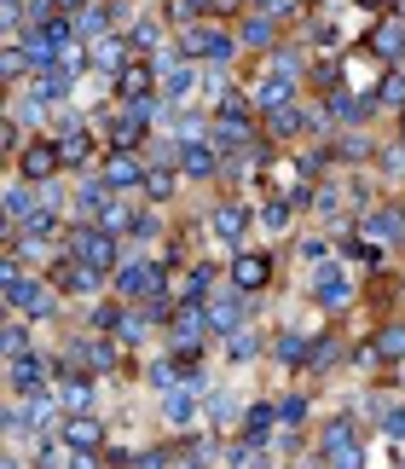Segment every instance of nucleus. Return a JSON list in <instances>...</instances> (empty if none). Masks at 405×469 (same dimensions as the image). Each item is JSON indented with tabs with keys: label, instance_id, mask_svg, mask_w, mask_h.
<instances>
[{
	"label": "nucleus",
	"instance_id": "a211bd4d",
	"mask_svg": "<svg viewBox=\"0 0 405 469\" xmlns=\"http://www.w3.org/2000/svg\"><path fill=\"white\" fill-rule=\"evenodd\" d=\"M365 238L383 250V243H400L405 238V209H371L365 215Z\"/></svg>",
	"mask_w": 405,
	"mask_h": 469
},
{
	"label": "nucleus",
	"instance_id": "4be33fe9",
	"mask_svg": "<svg viewBox=\"0 0 405 469\" xmlns=\"http://www.w3.org/2000/svg\"><path fill=\"white\" fill-rule=\"evenodd\" d=\"M208 226H215V238L238 243L243 232H249V209H243V203H220V209H215V220H208Z\"/></svg>",
	"mask_w": 405,
	"mask_h": 469
},
{
	"label": "nucleus",
	"instance_id": "a18cd8bd",
	"mask_svg": "<svg viewBox=\"0 0 405 469\" xmlns=\"http://www.w3.org/2000/svg\"><path fill=\"white\" fill-rule=\"evenodd\" d=\"M353 6H365V12H376V6H383V0H353Z\"/></svg>",
	"mask_w": 405,
	"mask_h": 469
},
{
	"label": "nucleus",
	"instance_id": "4468645a",
	"mask_svg": "<svg viewBox=\"0 0 405 469\" xmlns=\"http://www.w3.org/2000/svg\"><path fill=\"white\" fill-rule=\"evenodd\" d=\"M174 168H180V175H191V180H208L220 168V151L208 140H191V145H180V151H174Z\"/></svg>",
	"mask_w": 405,
	"mask_h": 469
},
{
	"label": "nucleus",
	"instance_id": "f03ea898",
	"mask_svg": "<svg viewBox=\"0 0 405 469\" xmlns=\"http://www.w3.org/2000/svg\"><path fill=\"white\" fill-rule=\"evenodd\" d=\"M6 307H18V313H30V319H53V313H58L53 278H23V273H18V255H12V250H6Z\"/></svg>",
	"mask_w": 405,
	"mask_h": 469
},
{
	"label": "nucleus",
	"instance_id": "f3484780",
	"mask_svg": "<svg viewBox=\"0 0 405 469\" xmlns=\"http://www.w3.org/2000/svg\"><path fill=\"white\" fill-rule=\"evenodd\" d=\"M93 400H99V394H93V382H81L76 371L58 377V405H64V417H93Z\"/></svg>",
	"mask_w": 405,
	"mask_h": 469
},
{
	"label": "nucleus",
	"instance_id": "c85d7f7f",
	"mask_svg": "<svg viewBox=\"0 0 405 469\" xmlns=\"http://www.w3.org/2000/svg\"><path fill=\"white\" fill-rule=\"evenodd\" d=\"M371 360H388V365H400V360H405V325H388V330H376V342H371Z\"/></svg>",
	"mask_w": 405,
	"mask_h": 469
},
{
	"label": "nucleus",
	"instance_id": "e433bc0d",
	"mask_svg": "<svg viewBox=\"0 0 405 469\" xmlns=\"http://www.w3.org/2000/svg\"><path fill=\"white\" fill-rule=\"evenodd\" d=\"M156 232H163V220H156L151 209H139V215H133V232H128V238H156Z\"/></svg>",
	"mask_w": 405,
	"mask_h": 469
},
{
	"label": "nucleus",
	"instance_id": "de8ad7c7",
	"mask_svg": "<svg viewBox=\"0 0 405 469\" xmlns=\"http://www.w3.org/2000/svg\"><path fill=\"white\" fill-rule=\"evenodd\" d=\"M400 140H405V116H400Z\"/></svg>",
	"mask_w": 405,
	"mask_h": 469
},
{
	"label": "nucleus",
	"instance_id": "412c9836",
	"mask_svg": "<svg viewBox=\"0 0 405 469\" xmlns=\"http://www.w3.org/2000/svg\"><path fill=\"white\" fill-rule=\"evenodd\" d=\"M371 47L388 58V64H400V58H405V18H388V23H376V30H371Z\"/></svg>",
	"mask_w": 405,
	"mask_h": 469
},
{
	"label": "nucleus",
	"instance_id": "2eb2a0df",
	"mask_svg": "<svg viewBox=\"0 0 405 469\" xmlns=\"http://www.w3.org/2000/svg\"><path fill=\"white\" fill-rule=\"evenodd\" d=\"M266 278H273V255H232V290L255 295Z\"/></svg>",
	"mask_w": 405,
	"mask_h": 469
},
{
	"label": "nucleus",
	"instance_id": "72a5a7b5",
	"mask_svg": "<svg viewBox=\"0 0 405 469\" xmlns=\"http://www.w3.org/2000/svg\"><path fill=\"white\" fill-rule=\"evenodd\" d=\"M266 70L284 76V81H301V47H273V53H266Z\"/></svg>",
	"mask_w": 405,
	"mask_h": 469
},
{
	"label": "nucleus",
	"instance_id": "20e7f679",
	"mask_svg": "<svg viewBox=\"0 0 405 469\" xmlns=\"http://www.w3.org/2000/svg\"><path fill=\"white\" fill-rule=\"evenodd\" d=\"M70 255L88 261V267H99V273H116V267H122V243L110 238L105 226H76V232H70Z\"/></svg>",
	"mask_w": 405,
	"mask_h": 469
},
{
	"label": "nucleus",
	"instance_id": "c03bdc74",
	"mask_svg": "<svg viewBox=\"0 0 405 469\" xmlns=\"http://www.w3.org/2000/svg\"><path fill=\"white\" fill-rule=\"evenodd\" d=\"M6 469H23V458H18V452H6Z\"/></svg>",
	"mask_w": 405,
	"mask_h": 469
},
{
	"label": "nucleus",
	"instance_id": "39448f33",
	"mask_svg": "<svg viewBox=\"0 0 405 469\" xmlns=\"http://www.w3.org/2000/svg\"><path fill=\"white\" fill-rule=\"evenodd\" d=\"M203 330H208V307L186 302V307H180L174 319H168V354H174V360L186 354V360H191V354L203 348Z\"/></svg>",
	"mask_w": 405,
	"mask_h": 469
},
{
	"label": "nucleus",
	"instance_id": "aec40b11",
	"mask_svg": "<svg viewBox=\"0 0 405 469\" xmlns=\"http://www.w3.org/2000/svg\"><path fill=\"white\" fill-rule=\"evenodd\" d=\"M238 41L243 47H278V18L273 12H249V18L238 23Z\"/></svg>",
	"mask_w": 405,
	"mask_h": 469
},
{
	"label": "nucleus",
	"instance_id": "49530a36",
	"mask_svg": "<svg viewBox=\"0 0 405 469\" xmlns=\"http://www.w3.org/2000/svg\"><path fill=\"white\" fill-rule=\"evenodd\" d=\"M110 6H133V0H110Z\"/></svg>",
	"mask_w": 405,
	"mask_h": 469
},
{
	"label": "nucleus",
	"instance_id": "1a4fd4ad",
	"mask_svg": "<svg viewBox=\"0 0 405 469\" xmlns=\"http://www.w3.org/2000/svg\"><path fill=\"white\" fill-rule=\"evenodd\" d=\"M99 175L110 180V192L116 197H133V192H145V163L133 151H105V168Z\"/></svg>",
	"mask_w": 405,
	"mask_h": 469
},
{
	"label": "nucleus",
	"instance_id": "c9c22d12",
	"mask_svg": "<svg viewBox=\"0 0 405 469\" xmlns=\"http://www.w3.org/2000/svg\"><path fill=\"white\" fill-rule=\"evenodd\" d=\"M18 354H35V342H30V319H12V325H6V360H18Z\"/></svg>",
	"mask_w": 405,
	"mask_h": 469
},
{
	"label": "nucleus",
	"instance_id": "9b49d317",
	"mask_svg": "<svg viewBox=\"0 0 405 469\" xmlns=\"http://www.w3.org/2000/svg\"><path fill=\"white\" fill-rule=\"evenodd\" d=\"M99 267H88V261H76V255H64V261L53 267V290H64V295H93L99 290Z\"/></svg>",
	"mask_w": 405,
	"mask_h": 469
},
{
	"label": "nucleus",
	"instance_id": "7c9ffc66",
	"mask_svg": "<svg viewBox=\"0 0 405 469\" xmlns=\"http://www.w3.org/2000/svg\"><path fill=\"white\" fill-rule=\"evenodd\" d=\"M330 116H336V122H365V116H371V98H359V93H330Z\"/></svg>",
	"mask_w": 405,
	"mask_h": 469
},
{
	"label": "nucleus",
	"instance_id": "ddd939ff",
	"mask_svg": "<svg viewBox=\"0 0 405 469\" xmlns=\"http://www.w3.org/2000/svg\"><path fill=\"white\" fill-rule=\"evenodd\" d=\"M255 110L261 116H273V110H284V105H296V81H284V76H273V70H261V81H255Z\"/></svg>",
	"mask_w": 405,
	"mask_h": 469
},
{
	"label": "nucleus",
	"instance_id": "7ed1b4c3",
	"mask_svg": "<svg viewBox=\"0 0 405 469\" xmlns=\"http://www.w3.org/2000/svg\"><path fill=\"white\" fill-rule=\"evenodd\" d=\"M318 464L325 469H365V452L353 440V417H330L318 429Z\"/></svg>",
	"mask_w": 405,
	"mask_h": 469
},
{
	"label": "nucleus",
	"instance_id": "393cba45",
	"mask_svg": "<svg viewBox=\"0 0 405 469\" xmlns=\"http://www.w3.org/2000/svg\"><path fill=\"white\" fill-rule=\"evenodd\" d=\"M145 325H151V313H145V307H128V313L116 319V330H110V337H116L122 348H139V342H145Z\"/></svg>",
	"mask_w": 405,
	"mask_h": 469
},
{
	"label": "nucleus",
	"instance_id": "6e6552de",
	"mask_svg": "<svg viewBox=\"0 0 405 469\" xmlns=\"http://www.w3.org/2000/svg\"><path fill=\"white\" fill-rule=\"evenodd\" d=\"M6 371H12V394H41L58 382L46 354H18V360H6Z\"/></svg>",
	"mask_w": 405,
	"mask_h": 469
},
{
	"label": "nucleus",
	"instance_id": "c756f323",
	"mask_svg": "<svg viewBox=\"0 0 405 469\" xmlns=\"http://www.w3.org/2000/svg\"><path fill=\"white\" fill-rule=\"evenodd\" d=\"M301 128H307V110H296V105H284V110L266 116V133H273V140H296Z\"/></svg>",
	"mask_w": 405,
	"mask_h": 469
},
{
	"label": "nucleus",
	"instance_id": "79ce46f5",
	"mask_svg": "<svg viewBox=\"0 0 405 469\" xmlns=\"http://www.w3.org/2000/svg\"><path fill=\"white\" fill-rule=\"evenodd\" d=\"M383 163H388V175H405V140L388 145V151H383Z\"/></svg>",
	"mask_w": 405,
	"mask_h": 469
},
{
	"label": "nucleus",
	"instance_id": "0eeeda50",
	"mask_svg": "<svg viewBox=\"0 0 405 469\" xmlns=\"http://www.w3.org/2000/svg\"><path fill=\"white\" fill-rule=\"evenodd\" d=\"M156 290H163V267H151V261H122L116 267V295L122 302H151Z\"/></svg>",
	"mask_w": 405,
	"mask_h": 469
},
{
	"label": "nucleus",
	"instance_id": "37998d69",
	"mask_svg": "<svg viewBox=\"0 0 405 469\" xmlns=\"http://www.w3.org/2000/svg\"><path fill=\"white\" fill-rule=\"evenodd\" d=\"M70 469H99V458L93 452H70Z\"/></svg>",
	"mask_w": 405,
	"mask_h": 469
},
{
	"label": "nucleus",
	"instance_id": "6ab92c4d",
	"mask_svg": "<svg viewBox=\"0 0 405 469\" xmlns=\"http://www.w3.org/2000/svg\"><path fill=\"white\" fill-rule=\"evenodd\" d=\"M156 88H163V81H156V70H151V64H128V70L116 76L122 105H133V98H156Z\"/></svg>",
	"mask_w": 405,
	"mask_h": 469
},
{
	"label": "nucleus",
	"instance_id": "5701e85b",
	"mask_svg": "<svg viewBox=\"0 0 405 469\" xmlns=\"http://www.w3.org/2000/svg\"><path fill=\"white\" fill-rule=\"evenodd\" d=\"M70 360H76V365H93V371H110V365H116V348H110L105 337H81L76 348H70Z\"/></svg>",
	"mask_w": 405,
	"mask_h": 469
},
{
	"label": "nucleus",
	"instance_id": "423d86ee",
	"mask_svg": "<svg viewBox=\"0 0 405 469\" xmlns=\"http://www.w3.org/2000/svg\"><path fill=\"white\" fill-rule=\"evenodd\" d=\"M307 295H313L318 307H348V302H353V273H348V267H336V261H318Z\"/></svg>",
	"mask_w": 405,
	"mask_h": 469
},
{
	"label": "nucleus",
	"instance_id": "dca6fc26",
	"mask_svg": "<svg viewBox=\"0 0 405 469\" xmlns=\"http://www.w3.org/2000/svg\"><path fill=\"white\" fill-rule=\"evenodd\" d=\"M58 440H64L70 452H99L105 423H99V417H64V423H58Z\"/></svg>",
	"mask_w": 405,
	"mask_h": 469
},
{
	"label": "nucleus",
	"instance_id": "a878e982",
	"mask_svg": "<svg viewBox=\"0 0 405 469\" xmlns=\"http://www.w3.org/2000/svg\"><path fill=\"white\" fill-rule=\"evenodd\" d=\"M93 151H99V145H93V133H64V140H58V157H64V168H88Z\"/></svg>",
	"mask_w": 405,
	"mask_h": 469
},
{
	"label": "nucleus",
	"instance_id": "ea45409f",
	"mask_svg": "<svg viewBox=\"0 0 405 469\" xmlns=\"http://www.w3.org/2000/svg\"><path fill=\"white\" fill-rule=\"evenodd\" d=\"M383 435H388V440H405V405H394V412H383Z\"/></svg>",
	"mask_w": 405,
	"mask_h": 469
},
{
	"label": "nucleus",
	"instance_id": "a19ab883",
	"mask_svg": "<svg viewBox=\"0 0 405 469\" xmlns=\"http://www.w3.org/2000/svg\"><path fill=\"white\" fill-rule=\"evenodd\" d=\"M301 261H330V238H301Z\"/></svg>",
	"mask_w": 405,
	"mask_h": 469
},
{
	"label": "nucleus",
	"instance_id": "b1692460",
	"mask_svg": "<svg viewBox=\"0 0 405 469\" xmlns=\"http://www.w3.org/2000/svg\"><path fill=\"white\" fill-rule=\"evenodd\" d=\"M290 209H296L290 197H273V203H261V215H255V226H261L266 238H284V232H290Z\"/></svg>",
	"mask_w": 405,
	"mask_h": 469
},
{
	"label": "nucleus",
	"instance_id": "473e14b6",
	"mask_svg": "<svg viewBox=\"0 0 405 469\" xmlns=\"http://www.w3.org/2000/svg\"><path fill=\"white\" fill-rule=\"evenodd\" d=\"M376 105H383V110H400V116H405V70H388V76L376 81Z\"/></svg>",
	"mask_w": 405,
	"mask_h": 469
},
{
	"label": "nucleus",
	"instance_id": "f257e3e1",
	"mask_svg": "<svg viewBox=\"0 0 405 469\" xmlns=\"http://www.w3.org/2000/svg\"><path fill=\"white\" fill-rule=\"evenodd\" d=\"M238 30H226L220 18H198V23H186V30L174 35V53L180 58H191V64H220L226 70L232 58H238Z\"/></svg>",
	"mask_w": 405,
	"mask_h": 469
},
{
	"label": "nucleus",
	"instance_id": "f8f14e48",
	"mask_svg": "<svg viewBox=\"0 0 405 469\" xmlns=\"http://www.w3.org/2000/svg\"><path fill=\"white\" fill-rule=\"evenodd\" d=\"M88 64L93 70H105V76H122V70H128L133 64V47H128V35H105V41H93L88 47Z\"/></svg>",
	"mask_w": 405,
	"mask_h": 469
},
{
	"label": "nucleus",
	"instance_id": "4c0bfd02",
	"mask_svg": "<svg viewBox=\"0 0 405 469\" xmlns=\"http://www.w3.org/2000/svg\"><path fill=\"white\" fill-rule=\"evenodd\" d=\"M301 417H307V400H301V394H290V400L278 405V423H290V429H296Z\"/></svg>",
	"mask_w": 405,
	"mask_h": 469
},
{
	"label": "nucleus",
	"instance_id": "9d476101",
	"mask_svg": "<svg viewBox=\"0 0 405 469\" xmlns=\"http://www.w3.org/2000/svg\"><path fill=\"white\" fill-rule=\"evenodd\" d=\"M18 168H23V180H30V186H46V180L64 168V157H58V140H30V151L18 157Z\"/></svg>",
	"mask_w": 405,
	"mask_h": 469
},
{
	"label": "nucleus",
	"instance_id": "2f4dec72",
	"mask_svg": "<svg viewBox=\"0 0 405 469\" xmlns=\"http://www.w3.org/2000/svg\"><path fill=\"white\" fill-rule=\"evenodd\" d=\"M163 417L174 429H198V400H191V394H168L163 400Z\"/></svg>",
	"mask_w": 405,
	"mask_h": 469
},
{
	"label": "nucleus",
	"instance_id": "58836bf2",
	"mask_svg": "<svg viewBox=\"0 0 405 469\" xmlns=\"http://www.w3.org/2000/svg\"><path fill=\"white\" fill-rule=\"evenodd\" d=\"M376 145L365 140V133H342V157H371Z\"/></svg>",
	"mask_w": 405,
	"mask_h": 469
},
{
	"label": "nucleus",
	"instance_id": "bb28decb",
	"mask_svg": "<svg viewBox=\"0 0 405 469\" xmlns=\"http://www.w3.org/2000/svg\"><path fill=\"white\" fill-rule=\"evenodd\" d=\"M180 192V168H145V197H151V203H168V197Z\"/></svg>",
	"mask_w": 405,
	"mask_h": 469
},
{
	"label": "nucleus",
	"instance_id": "cd10ccee",
	"mask_svg": "<svg viewBox=\"0 0 405 469\" xmlns=\"http://www.w3.org/2000/svg\"><path fill=\"white\" fill-rule=\"evenodd\" d=\"M133 215H139V209H133V197H110L105 215H99V226L116 238V232H133Z\"/></svg>",
	"mask_w": 405,
	"mask_h": 469
},
{
	"label": "nucleus",
	"instance_id": "f704fd0d",
	"mask_svg": "<svg viewBox=\"0 0 405 469\" xmlns=\"http://www.w3.org/2000/svg\"><path fill=\"white\" fill-rule=\"evenodd\" d=\"M226 354H232V360H255V354H261V337H255V325L232 330V337H226Z\"/></svg>",
	"mask_w": 405,
	"mask_h": 469
}]
</instances>
